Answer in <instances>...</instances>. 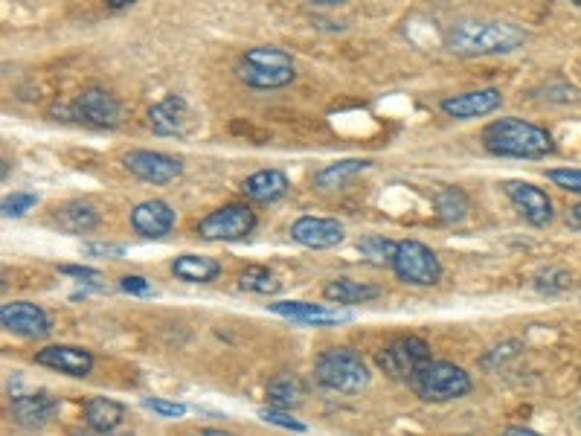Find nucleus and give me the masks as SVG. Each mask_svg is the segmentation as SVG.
I'll use <instances>...</instances> for the list:
<instances>
[{
  "label": "nucleus",
  "mask_w": 581,
  "mask_h": 436,
  "mask_svg": "<svg viewBox=\"0 0 581 436\" xmlns=\"http://www.w3.org/2000/svg\"><path fill=\"white\" fill-rule=\"evenodd\" d=\"M526 44V30L509 21H457L445 32L448 53L462 59H480V56H506Z\"/></svg>",
  "instance_id": "nucleus-1"
},
{
  "label": "nucleus",
  "mask_w": 581,
  "mask_h": 436,
  "mask_svg": "<svg viewBox=\"0 0 581 436\" xmlns=\"http://www.w3.org/2000/svg\"><path fill=\"white\" fill-rule=\"evenodd\" d=\"M483 149L494 157H518V160H538L552 155L555 143L552 134L541 125L520 120V117H503L483 128L480 134Z\"/></svg>",
  "instance_id": "nucleus-2"
},
{
  "label": "nucleus",
  "mask_w": 581,
  "mask_h": 436,
  "mask_svg": "<svg viewBox=\"0 0 581 436\" xmlns=\"http://www.w3.org/2000/svg\"><path fill=\"white\" fill-rule=\"evenodd\" d=\"M314 378L320 387L332 390V393H361L369 384V367L361 358V352L349 349V346H335L317 355L314 361Z\"/></svg>",
  "instance_id": "nucleus-3"
},
{
  "label": "nucleus",
  "mask_w": 581,
  "mask_h": 436,
  "mask_svg": "<svg viewBox=\"0 0 581 436\" xmlns=\"http://www.w3.org/2000/svg\"><path fill=\"white\" fill-rule=\"evenodd\" d=\"M236 76L259 91H276L294 82V59L279 47H250L236 62Z\"/></svg>",
  "instance_id": "nucleus-4"
},
{
  "label": "nucleus",
  "mask_w": 581,
  "mask_h": 436,
  "mask_svg": "<svg viewBox=\"0 0 581 436\" xmlns=\"http://www.w3.org/2000/svg\"><path fill=\"white\" fill-rule=\"evenodd\" d=\"M410 390L416 393V399L428 405H442L471 393V375L451 361H430L413 375Z\"/></svg>",
  "instance_id": "nucleus-5"
},
{
  "label": "nucleus",
  "mask_w": 581,
  "mask_h": 436,
  "mask_svg": "<svg viewBox=\"0 0 581 436\" xmlns=\"http://www.w3.org/2000/svg\"><path fill=\"white\" fill-rule=\"evenodd\" d=\"M430 343L416 338V335H407V338H396L393 343H387L378 355H375V364L378 370L393 378V381H413V375L419 373L425 364H430Z\"/></svg>",
  "instance_id": "nucleus-6"
},
{
  "label": "nucleus",
  "mask_w": 581,
  "mask_h": 436,
  "mask_svg": "<svg viewBox=\"0 0 581 436\" xmlns=\"http://www.w3.org/2000/svg\"><path fill=\"white\" fill-rule=\"evenodd\" d=\"M393 274L398 280L407 282V285H419V288H430V285H439L442 280V262L425 242H416V239H407V242H398L396 259H393Z\"/></svg>",
  "instance_id": "nucleus-7"
},
{
  "label": "nucleus",
  "mask_w": 581,
  "mask_h": 436,
  "mask_svg": "<svg viewBox=\"0 0 581 436\" xmlns=\"http://www.w3.org/2000/svg\"><path fill=\"white\" fill-rule=\"evenodd\" d=\"M256 227V213L247 204H224L195 224L198 239L204 242H242Z\"/></svg>",
  "instance_id": "nucleus-8"
},
{
  "label": "nucleus",
  "mask_w": 581,
  "mask_h": 436,
  "mask_svg": "<svg viewBox=\"0 0 581 436\" xmlns=\"http://www.w3.org/2000/svg\"><path fill=\"white\" fill-rule=\"evenodd\" d=\"M73 117L79 123L93 125V128H117L123 120V108H120L117 96L93 85L73 99Z\"/></svg>",
  "instance_id": "nucleus-9"
},
{
  "label": "nucleus",
  "mask_w": 581,
  "mask_h": 436,
  "mask_svg": "<svg viewBox=\"0 0 581 436\" xmlns=\"http://www.w3.org/2000/svg\"><path fill=\"white\" fill-rule=\"evenodd\" d=\"M123 166L146 184H172L175 178L184 175V163L178 157L149 152V149H134L123 157Z\"/></svg>",
  "instance_id": "nucleus-10"
},
{
  "label": "nucleus",
  "mask_w": 581,
  "mask_h": 436,
  "mask_svg": "<svg viewBox=\"0 0 581 436\" xmlns=\"http://www.w3.org/2000/svg\"><path fill=\"white\" fill-rule=\"evenodd\" d=\"M0 323L6 332L18 335V338H47L50 335V317L41 306L18 300V303H6L0 309Z\"/></svg>",
  "instance_id": "nucleus-11"
},
{
  "label": "nucleus",
  "mask_w": 581,
  "mask_h": 436,
  "mask_svg": "<svg viewBox=\"0 0 581 436\" xmlns=\"http://www.w3.org/2000/svg\"><path fill=\"white\" fill-rule=\"evenodd\" d=\"M503 192L532 227H547L552 221V201L544 189L529 181H503Z\"/></svg>",
  "instance_id": "nucleus-12"
},
{
  "label": "nucleus",
  "mask_w": 581,
  "mask_h": 436,
  "mask_svg": "<svg viewBox=\"0 0 581 436\" xmlns=\"http://www.w3.org/2000/svg\"><path fill=\"white\" fill-rule=\"evenodd\" d=\"M35 364L56 370V373L70 375V378H85L93 370V352L82 349V346H67V343H56V346H44L35 352Z\"/></svg>",
  "instance_id": "nucleus-13"
},
{
  "label": "nucleus",
  "mask_w": 581,
  "mask_h": 436,
  "mask_svg": "<svg viewBox=\"0 0 581 436\" xmlns=\"http://www.w3.org/2000/svg\"><path fill=\"white\" fill-rule=\"evenodd\" d=\"M346 230L337 218L303 216L291 224V239L308 250H329L343 242Z\"/></svg>",
  "instance_id": "nucleus-14"
},
{
  "label": "nucleus",
  "mask_w": 581,
  "mask_h": 436,
  "mask_svg": "<svg viewBox=\"0 0 581 436\" xmlns=\"http://www.w3.org/2000/svg\"><path fill=\"white\" fill-rule=\"evenodd\" d=\"M149 128L160 137H184L192 128V111L184 96L169 94L149 108Z\"/></svg>",
  "instance_id": "nucleus-15"
},
{
  "label": "nucleus",
  "mask_w": 581,
  "mask_h": 436,
  "mask_svg": "<svg viewBox=\"0 0 581 436\" xmlns=\"http://www.w3.org/2000/svg\"><path fill=\"white\" fill-rule=\"evenodd\" d=\"M503 105V94L497 88H483V91H468V94L445 96L439 102L442 114L451 120H477V117H489Z\"/></svg>",
  "instance_id": "nucleus-16"
},
{
  "label": "nucleus",
  "mask_w": 581,
  "mask_h": 436,
  "mask_svg": "<svg viewBox=\"0 0 581 436\" xmlns=\"http://www.w3.org/2000/svg\"><path fill=\"white\" fill-rule=\"evenodd\" d=\"M128 221H131V227H134L137 236H143V239H163V236L172 233L178 216H175V210L166 201L152 198V201H140L131 210Z\"/></svg>",
  "instance_id": "nucleus-17"
},
{
  "label": "nucleus",
  "mask_w": 581,
  "mask_h": 436,
  "mask_svg": "<svg viewBox=\"0 0 581 436\" xmlns=\"http://www.w3.org/2000/svg\"><path fill=\"white\" fill-rule=\"evenodd\" d=\"M268 312L288 317L294 323H306V326H337V323H349L352 314L349 312H332L326 306H314V303H303V300H282V303H271Z\"/></svg>",
  "instance_id": "nucleus-18"
},
{
  "label": "nucleus",
  "mask_w": 581,
  "mask_h": 436,
  "mask_svg": "<svg viewBox=\"0 0 581 436\" xmlns=\"http://www.w3.org/2000/svg\"><path fill=\"white\" fill-rule=\"evenodd\" d=\"M62 410V402L53 396V393H30V396H15L12 405H9V413L15 416L18 425H47L56 413Z\"/></svg>",
  "instance_id": "nucleus-19"
},
{
  "label": "nucleus",
  "mask_w": 581,
  "mask_h": 436,
  "mask_svg": "<svg viewBox=\"0 0 581 436\" xmlns=\"http://www.w3.org/2000/svg\"><path fill=\"white\" fill-rule=\"evenodd\" d=\"M291 189V181L282 169H262V172H253L242 184L247 201L253 204H276L279 198H285Z\"/></svg>",
  "instance_id": "nucleus-20"
},
{
  "label": "nucleus",
  "mask_w": 581,
  "mask_h": 436,
  "mask_svg": "<svg viewBox=\"0 0 581 436\" xmlns=\"http://www.w3.org/2000/svg\"><path fill=\"white\" fill-rule=\"evenodd\" d=\"M82 416H85V425L91 431L99 434H114L125 419V405L114 402V399H105V396H91L85 399L82 405Z\"/></svg>",
  "instance_id": "nucleus-21"
},
{
  "label": "nucleus",
  "mask_w": 581,
  "mask_h": 436,
  "mask_svg": "<svg viewBox=\"0 0 581 436\" xmlns=\"http://www.w3.org/2000/svg\"><path fill=\"white\" fill-rule=\"evenodd\" d=\"M323 297L329 303L337 306H364L381 297V288L378 285H369V282H355L349 277H337V280L326 282L323 285Z\"/></svg>",
  "instance_id": "nucleus-22"
},
{
  "label": "nucleus",
  "mask_w": 581,
  "mask_h": 436,
  "mask_svg": "<svg viewBox=\"0 0 581 436\" xmlns=\"http://www.w3.org/2000/svg\"><path fill=\"white\" fill-rule=\"evenodd\" d=\"M265 396H268V405L276 410H294L306 402V381L294 373L274 375L265 387Z\"/></svg>",
  "instance_id": "nucleus-23"
},
{
  "label": "nucleus",
  "mask_w": 581,
  "mask_h": 436,
  "mask_svg": "<svg viewBox=\"0 0 581 436\" xmlns=\"http://www.w3.org/2000/svg\"><path fill=\"white\" fill-rule=\"evenodd\" d=\"M172 274L178 280L195 282V285H207L221 274V262H215L213 256H195V253H184L172 259Z\"/></svg>",
  "instance_id": "nucleus-24"
},
{
  "label": "nucleus",
  "mask_w": 581,
  "mask_h": 436,
  "mask_svg": "<svg viewBox=\"0 0 581 436\" xmlns=\"http://www.w3.org/2000/svg\"><path fill=\"white\" fill-rule=\"evenodd\" d=\"M53 221L67 233H88L99 224V213L88 201H67L53 210Z\"/></svg>",
  "instance_id": "nucleus-25"
},
{
  "label": "nucleus",
  "mask_w": 581,
  "mask_h": 436,
  "mask_svg": "<svg viewBox=\"0 0 581 436\" xmlns=\"http://www.w3.org/2000/svg\"><path fill=\"white\" fill-rule=\"evenodd\" d=\"M433 207L436 216L442 218L445 224H459L462 218L471 213V201L465 195V189L459 187H442L433 195Z\"/></svg>",
  "instance_id": "nucleus-26"
},
{
  "label": "nucleus",
  "mask_w": 581,
  "mask_h": 436,
  "mask_svg": "<svg viewBox=\"0 0 581 436\" xmlns=\"http://www.w3.org/2000/svg\"><path fill=\"white\" fill-rule=\"evenodd\" d=\"M369 166V160H358V157H349V160H337L332 166H326V169H320L317 175H314V187L317 189H337L340 184H346L349 178H355L358 172H364Z\"/></svg>",
  "instance_id": "nucleus-27"
},
{
  "label": "nucleus",
  "mask_w": 581,
  "mask_h": 436,
  "mask_svg": "<svg viewBox=\"0 0 581 436\" xmlns=\"http://www.w3.org/2000/svg\"><path fill=\"white\" fill-rule=\"evenodd\" d=\"M239 288L247 294H276L282 288V282L276 280L274 271H268L262 265H247L239 274Z\"/></svg>",
  "instance_id": "nucleus-28"
},
{
  "label": "nucleus",
  "mask_w": 581,
  "mask_h": 436,
  "mask_svg": "<svg viewBox=\"0 0 581 436\" xmlns=\"http://www.w3.org/2000/svg\"><path fill=\"white\" fill-rule=\"evenodd\" d=\"M358 250L364 253V259H369L372 265H393L398 242H390V239H384V236H364V239L358 242Z\"/></svg>",
  "instance_id": "nucleus-29"
},
{
  "label": "nucleus",
  "mask_w": 581,
  "mask_h": 436,
  "mask_svg": "<svg viewBox=\"0 0 581 436\" xmlns=\"http://www.w3.org/2000/svg\"><path fill=\"white\" fill-rule=\"evenodd\" d=\"M532 285H535V291H541V294H561V291H567V288H573V274L570 271H564V268H541L535 277H532Z\"/></svg>",
  "instance_id": "nucleus-30"
},
{
  "label": "nucleus",
  "mask_w": 581,
  "mask_h": 436,
  "mask_svg": "<svg viewBox=\"0 0 581 436\" xmlns=\"http://www.w3.org/2000/svg\"><path fill=\"white\" fill-rule=\"evenodd\" d=\"M259 419L268 422V425H276V428H285V431H297V434H306L308 431L300 419H294V413L276 410V407H262V410H259Z\"/></svg>",
  "instance_id": "nucleus-31"
},
{
  "label": "nucleus",
  "mask_w": 581,
  "mask_h": 436,
  "mask_svg": "<svg viewBox=\"0 0 581 436\" xmlns=\"http://www.w3.org/2000/svg\"><path fill=\"white\" fill-rule=\"evenodd\" d=\"M35 204H38V195H35V192H12V195L3 198V216L6 218L27 216Z\"/></svg>",
  "instance_id": "nucleus-32"
},
{
  "label": "nucleus",
  "mask_w": 581,
  "mask_h": 436,
  "mask_svg": "<svg viewBox=\"0 0 581 436\" xmlns=\"http://www.w3.org/2000/svg\"><path fill=\"white\" fill-rule=\"evenodd\" d=\"M59 274L64 277H73V280H79L82 285H91L96 291H102L105 288V277L96 271V268H85V265H62L59 268Z\"/></svg>",
  "instance_id": "nucleus-33"
},
{
  "label": "nucleus",
  "mask_w": 581,
  "mask_h": 436,
  "mask_svg": "<svg viewBox=\"0 0 581 436\" xmlns=\"http://www.w3.org/2000/svg\"><path fill=\"white\" fill-rule=\"evenodd\" d=\"M547 178H550L558 189L573 192V195H581V169H550Z\"/></svg>",
  "instance_id": "nucleus-34"
},
{
  "label": "nucleus",
  "mask_w": 581,
  "mask_h": 436,
  "mask_svg": "<svg viewBox=\"0 0 581 436\" xmlns=\"http://www.w3.org/2000/svg\"><path fill=\"white\" fill-rule=\"evenodd\" d=\"M143 405L149 407L152 413H157V416H166V419H181V416H186V410H189V407L181 405V402L160 399V396H149V399H143Z\"/></svg>",
  "instance_id": "nucleus-35"
},
{
  "label": "nucleus",
  "mask_w": 581,
  "mask_h": 436,
  "mask_svg": "<svg viewBox=\"0 0 581 436\" xmlns=\"http://www.w3.org/2000/svg\"><path fill=\"white\" fill-rule=\"evenodd\" d=\"M120 291L125 294H134V297H149L152 294V285L146 277H140V274H128L120 280Z\"/></svg>",
  "instance_id": "nucleus-36"
},
{
  "label": "nucleus",
  "mask_w": 581,
  "mask_h": 436,
  "mask_svg": "<svg viewBox=\"0 0 581 436\" xmlns=\"http://www.w3.org/2000/svg\"><path fill=\"white\" fill-rule=\"evenodd\" d=\"M85 253L88 256H105V259H120L125 253L123 245H96V242H91V245H85Z\"/></svg>",
  "instance_id": "nucleus-37"
},
{
  "label": "nucleus",
  "mask_w": 581,
  "mask_h": 436,
  "mask_svg": "<svg viewBox=\"0 0 581 436\" xmlns=\"http://www.w3.org/2000/svg\"><path fill=\"white\" fill-rule=\"evenodd\" d=\"M567 224H570V227H576V230H581V204H576V207H570V210H567Z\"/></svg>",
  "instance_id": "nucleus-38"
},
{
  "label": "nucleus",
  "mask_w": 581,
  "mask_h": 436,
  "mask_svg": "<svg viewBox=\"0 0 581 436\" xmlns=\"http://www.w3.org/2000/svg\"><path fill=\"white\" fill-rule=\"evenodd\" d=\"M503 436H541V434H535L532 428H520V425H512V428H506V431H503Z\"/></svg>",
  "instance_id": "nucleus-39"
},
{
  "label": "nucleus",
  "mask_w": 581,
  "mask_h": 436,
  "mask_svg": "<svg viewBox=\"0 0 581 436\" xmlns=\"http://www.w3.org/2000/svg\"><path fill=\"white\" fill-rule=\"evenodd\" d=\"M195 436H230L227 431H221V428H204V431H198Z\"/></svg>",
  "instance_id": "nucleus-40"
},
{
  "label": "nucleus",
  "mask_w": 581,
  "mask_h": 436,
  "mask_svg": "<svg viewBox=\"0 0 581 436\" xmlns=\"http://www.w3.org/2000/svg\"><path fill=\"white\" fill-rule=\"evenodd\" d=\"M131 3H134V0H108V6H111V9H128Z\"/></svg>",
  "instance_id": "nucleus-41"
},
{
  "label": "nucleus",
  "mask_w": 581,
  "mask_h": 436,
  "mask_svg": "<svg viewBox=\"0 0 581 436\" xmlns=\"http://www.w3.org/2000/svg\"><path fill=\"white\" fill-rule=\"evenodd\" d=\"M73 436H117V434H99V431H91V428H85V431H73Z\"/></svg>",
  "instance_id": "nucleus-42"
},
{
  "label": "nucleus",
  "mask_w": 581,
  "mask_h": 436,
  "mask_svg": "<svg viewBox=\"0 0 581 436\" xmlns=\"http://www.w3.org/2000/svg\"><path fill=\"white\" fill-rule=\"evenodd\" d=\"M573 3H576V6H579V9H581V0H573Z\"/></svg>",
  "instance_id": "nucleus-43"
},
{
  "label": "nucleus",
  "mask_w": 581,
  "mask_h": 436,
  "mask_svg": "<svg viewBox=\"0 0 581 436\" xmlns=\"http://www.w3.org/2000/svg\"><path fill=\"white\" fill-rule=\"evenodd\" d=\"M579 419H581V410H579Z\"/></svg>",
  "instance_id": "nucleus-44"
}]
</instances>
